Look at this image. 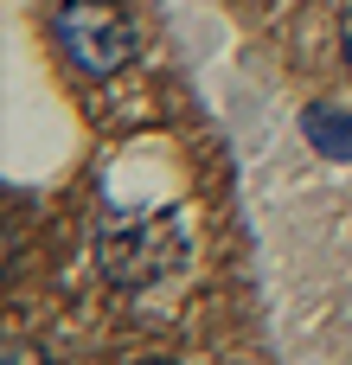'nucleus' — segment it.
Here are the masks:
<instances>
[{
    "label": "nucleus",
    "instance_id": "3",
    "mask_svg": "<svg viewBox=\"0 0 352 365\" xmlns=\"http://www.w3.org/2000/svg\"><path fill=\"white\" fill-rule=\"evenodd\" d=\"M308 135H314V148H321V154H333V160H346V154H352V115L308 109Z\"/></svg>",
    "mask_w": 352,
    "mask_h": 365
},
{
    "label": "nucleus",
    "instance_id": "5",
    "mask_svg": "<svg viewBox=\"0 0 352 365\" xmlns=\"http://www.w3.org/2000/svg\"><path fill=\"white\" fill-rule=\"evenodd\" d=\"M346 64H352V19H346Z\"/></svg>",
    "mask_w": 352,
    "mask_h": 365
},
{
    "label": "nucleus",
    "instance_id": "4",
    "mask_svg": "<svg viewBox=\"0 0 352 365\" xmlns=\"http://www.w3.org/2000/svg\"><path fill=\"white\" fill-rule=\"evenodd\" d=\"M0 365H38V353H32L26 340H6V359H0Z\"/></svg>",
    "mask_w": 352,
    "mask_h": 365
},
{
    "label": "nucleus",
    "instance_id": "2",
    "mask_svg": "<svg viewBox=\"0 0 352 365\" xmlns=\"http://www.w3.org/2000/svg\"><path fill=\"white\" fill-rule=\"evenodd\" d=\"M135 257H122V263H109V276L115 282H128V289H141V282H154L160 269H173L180 257H186V237H180V218L173 212H160V218H147L135 237Z\"/></svg>",
    "mask_w": 352,
    "mask_h": 365
},
{
    "label": "nucleus",
    "instance_id": "1",
    "mask_svg": "<svg viewBox=\"0 0 352 365\" xmlns=\"http://www.w3.org/2000/svg\"><path fill=\"white\" fill-rule=\"evenodd\" d=\"M51 38H58L64 64L83 77H115L135 58V26L115 0H64L51 13Z\"/></svg>",
    "mask_w": 352,
    "mask_h": 365
}]
</instances>
